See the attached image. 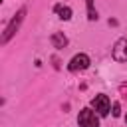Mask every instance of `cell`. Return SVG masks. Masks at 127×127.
Returning <instances> with one entry per match:
<instances>
[{"instance_id": "cell-1", "label": "cell", "mask_w": 127, "mask_h": 127, "mask_svg": "<svg viewBox=\"0 0 127 127\" xmlns=\"http://www.w3.org/2000/svg\"><path fill=\"white\" fill-rule=\"evenodd\" d=\"M24 18H26V8H20L18 12H16V16L8 22V26L4 28V34H2V44H8L10 42V38L20 30V26H22V22H24Z\"/></svg>"}, {"instance_id": "cell-3", "label": "cell", "mask_w": 127, "mask_h": 127, "mask_svg": "<svg viewBox=\"0 0 127 127\" xmlns=\"http://www.w3.org/2000/svg\"><path fill=\"white\" fill-rule=\"evenodd\" d=\"M91 107H93V109L97 111V115H99V117H105V115L109 113V109H111L109 97H107V95H103V93L95 95V97L91 99Z\"/></svg>"}, {"instance_id": "cell-7", "label": "cell", "mask_w": 127, "mask_h": 127, "mask_svg": "<svg viewBox=\"0 0 127 127\" xmlns=\"http://www.w3.org/2000/svg\"><path fill=\"white\" fill-rule=\"evenodd\" d=\"M85 6H87V20H89V22H95L99 16H97V10H95L93 0H85Z\"/></svg>"}, {"instance_id": "cell-6", "label": "cell", "mask_w": 127, "mask_h": 127, "mask_svg": "<svg viewBox=\"0 0 127 127\" xmlns=\"http://www.w3.org/2000/svg\"><path fill=\"white\" fill-rule=\"evenodd\" d=\"M50 42H52V46H54L56 50H62V48H65V46H67V38H65L62 32L52 34V36H50Z\"/></svg>"}, {"instance_id": "cell-4", "label": "cell", "mask_w": 127, "mask_h": 127, "mask_svg": "<svg viewBox=\"0 0 127 127\" xmlns=\"http://www.w3.org/2000/svg\"><path fill=\"white\" fill-rule=\"evenodd\" d=\"M89 64H91V60H89L87 54H75V56L69 60L67 69H69V71H81V69H87Z\"/></svg>"}, {"instance_id": "cell-5", "label": "cell", "mask_w": 127, "mask_h": 127, "mask_svg": "<svg viewBox=\"0 0 127 127\" xmlns=\"http://www.w3.org/2000/svg\"><path fill=\"white\" fill-rule=\"evenodd\" d=\"M113 60L115 62H127V38H121L113 46Z\"/></svg>"}, {"instance_id": "cell-9", "label": "cell", "mask_w": 127, "mask_h": 127, "mask_svg": "<svg viewBox=\"0 0 127 127\" xmlns=\"http://www.w3.org/2000/svg\"><path fill=\"white\" fill-rule=\"evenodd\" d=\"M121 115V107H119V103H113V117H119Z\"/></svg>"}, {"instance_id": "cell-2", "label": "cell", "mask_w": 127, "mask_h": 127, "mask_svg": "<svg viewBox=\"0 0 127 127\" xmlns=\"http://www.w3.org/2000/svg\"><path fill=\"white\" fill-rule=\"evenodd\" d=\"M77 125L79 127H99V117L91 111V109H81L77 115Z\"/></svg>"}, {"instance_id": "cell-8", "label": "cell", "mask_w": 127, "mask_h": 127, "mask_svg": "<svg viewBox=\"0 0 127 127\" xmlns=\"http://www.w3.org/2000/svg\"><path fill=\"white\" fill-rule=\"evenodd\" d=\"M56 12L60 14L62 20H69V18H71V8H69V6H60V4H58V6H56Z\"/></svg>"}]
</instances>
